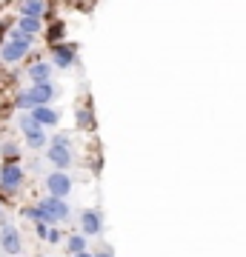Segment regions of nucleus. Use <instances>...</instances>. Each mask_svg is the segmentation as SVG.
Returning <instances> with one entry per match:
<instances>
[{
	"label": "nucleus",
	"instance_id": "nucleus-4",
	"mask_svg": "<svg viewBox=\"0 0 246 257\" xmlns=\"http://www.w3.org/2000/svg\"><path fill=\"white\" fill-rule=\"evenodd\" d=\"M37 206H40V211H43V223H49V226H60V223H66L69 217H72V206H69L66 200H60V197L43 194V197L37 200Z\"/></svg>",
	"mask_w": 246,
	"mask_h": 257
},
{
	"label": "nucleus",
	"instance_id": "nucleus-24",
	"mask_svg": "<svg viewBox=\"0 0 246 257\" xmlns=\"http://www.w3.org/2000/svg\"><path fill=\"white\" fill-rule=\"evenodd\" d=\"M26 169H29V172H40V169H43V163H40V160L35 157V160H29V166H26Z\"/></svg>",
	"mask_w": 246,
	"mask_h": 257
},
{
	"label": "nucleus",
	"instance_id": "nucleus-25",
	"mask_svg": "<svg viewBox=\"0 0 246 257\" xmlns=\"http://www.w3.org/2000/svg\"><path fill=\"white\" fill-rule=\"evenodd\" d=\"M95 257H115V254H112V248H103V251H95Z\"/></svg>",
	"mask_w": 246,
	"mask_h": 257
},
{
	"label": "nucleus",
	"instance_id": "nucleus-13",
	"mask_svg": "<svg viewBox=\"0 0 246 257\" xmlns=\"http://www.w3.org/2000/svg\"><path fill=\"white\" fill-rule=\"evenodd\" d=\"M0 157H3V163H20L23 149L18 140H0Z\"/></svg>",
	"mask_w": 246,
	"mask_h": 257
},
{
	"label": "nucleus",
	"instance_id": "nucleus-23",
	"mask_svg": "<svg viewBox=\"0 0 246 257\" xmlns=\"http://www.w3.org/2000/svg\"><path fill=\"white\" fill-rule=\"evenodd\" d=\"M69 3H74V6H77V9H83V12H89L95 0H69Z\"/></svg>",
	"mask_w": 246,
	"mask_h": 257
},
{
	"label": "nucleus",
	"instance_id": "nucleus-22",
	"mask_svg": "<svg viewBox=\"0 0 246 257\" xmlns=\"http://www.w3.org/2000/svg\"><path fill=\"white\" fill-rule=\"evenodd\" d=\"M49 231H52V226H49V223H35V237L37 240H43V243H46Z\"/></svg>",
	"mask_w": 246,
	"mask_h": 257
},
{
	"label": "nucleus",
	"instance_id": "nucleus-18",
	"mask_svg": "<svg viewBox=\"0 0 246 257\" xmlns=\"http://www.w3.org/2000/svg\"><path fill=\"white\" fill-rule=\"evenodd\" d=\"M15 109L18 111H35L37 109V103H35V97H32V92H18L15 94Z\"/></svg>",
	"mask_w": 246,
	"mask_h": 257
},
{
	"label": "nucleus",
	"instance_id": "nucleus-7",
	"mask_svg": "<svg viewBox=\"0 0 246 257\" xmlns=\"http://www.w3.org/2000/svg\"><path fill=\"white\" fill-rule=\"evenodd\" d=\"M74 63H77V46L74 43H57V46H52V66L72 69Z\"/></svg>",
	"mask_w": 246,
	"mask_h": 257
},
{
	"label": "nucleus",
	"instance_id": "nucleus-17",
	"mask_svg": "<svg viewBox=\"0 0 246 257\" xmlns=\"http://www.w3.org/2000/svg\"><path fill=\"white\" fill-rule=\"evenodd\" d=\"M63 37H66V23H63V20H55L52 26L46 29V43H49V46L63 43Z\"/></svg>",
	"mask_w": 246,
	"mask_h": 257
},
{
	"label": "nucleus",
	"instance_id": "nucleus-1",
	"mask_svg": "<svg viewBox=\"0 0 246 257\" xmlns=\"http://www.w3.org/2000/svg\"><path fill=\"white\" fill-rule=\"evenodd\" d=\"M32 46H35V37L32 35H23L20 29H9V37L0 46V63H6V66L20 63L32 52Z\"/></svg>",
	"mask_w": 246,
	"mask_h": 257
},
{
	"label": "nucleus",
	"instance_id": "nucleus-10",
	"mask_svg": "<svg viewBox=\"0 0 246 257\" xmlns=\"http://www.w3.org/2000/svg\"><path fill=\"white\" fill-rule=\"evenodd\" d=\"M26 77L32 80V86H35V83H49L52 80V63H49V60H35V63H29Z\"/></svg>",
	"mask_w": 246,
	"mask_h": 257
},
{
	"label": "nucleus",
	"instance_id": "nucleus-12",
	"mask_svg": "<svg viewBox=\"0 0 246 257\" xmlns=\"http://www.w3.org/2000/svg\"><path fill=\"white\" fill-rule=\"evenodd\" d=\"M32 117H35L43 128H55L57 123H60V114H57L52 106H37V109L32 111Z\"/></svg>",
	"mask_w": 246,
	"mask_h": 257
},
{
	"label": "nucleus",
	"instance_id": "nucleus-16",
	"mask_svg": "<svg viewBox=\"0 0 246 257\" xmlns=\"http://www.w3.org/2000/svg\"><path fill=\"white\" fill-rule=\"evenodd\" d=\"M18 128H20V135L23 138H29V135H37L40 132V123H37L35 117H32V111H20V117H18Z\"/></svg>",
	"mask_w": 246,
	"mask_h": 257
},
{
	"label": "nucleus",
	"instance_id": "nucleus-6",
	"mask_svg": "<svg viewBox=\"0 0 246 257\" xmlns=\"http://www.w3.org/2000/svg\"><path fill=\"white\" fill-rule=\"evenodd\" d=\"M0 251L6 257L23 254V234H20V229H15V226H3L0 229Z\"/></svg>",
	"mask_w": 246,
	"mask_h": 257
},
{
	"label": "nucleus",
	"instance_id": "nucleus-27",
	"mask_svg": "<svg viewBox=\"0 0 246 257\" xmlns=\"http://www.w3.org/2000/svg\"><path fill=\"white\" fill-rule=\"evenodd\" d=\"M74 257H95V254H92L89 248H86V251H80V254H74Z\"/></svg>",
	"mask_w": 246,
	"mask_h": 257
},
{
	"label": "nucleus",
	"instance_id": "nucleus-21",
	"mask_svg": "<svg viewBox=\"0 0 246 257\" xmlns=\"http://www.w3.org/2000/svg\"><path fill=\"white\" fill-rule=\"evenodd\" d=\"M63 240H66L63 229H60V226H52V231H49V237H46V243H49V246H60Z\"/></svg>",
	"mask_w": 246,
	"mask_h": 257
},
{
	"label": "nucleus",
	"instance_id": "nucleus-26",
	"mask_svg": "<svg viewBox=\"0 0 246 257\" xmlns=\"http://www.w3.org/2000/svg\"><path fill=\"white\" fill-rule=\"evenodd\" d=\"M6 214V203H3V197H0V217Z\"/></svg>",
	"mask_w": 246,
	"mask_h": 257
},
{
	"label": "nucleus",
	"instance_id": "nucleus-15",
	"mask_svg": "<svg viewBox=\"0 0 246 257\" xmlns=\"http://www.w3.org/2000/svg\"><path fill=\"white\" fill-rule=\"evenodd\" d=\"M12 29H20L23 35H32L35 37L37 32H43V20L40 18H23V15H18V20H15V26Z\"/></svg>",
	"mask_w": 246,
	"mask_h": 257
},
{
	"label": "nucleus",
	"instance_id": "nucleus-20",
	"mask_svg": "<svg viewBox=\"0 0 246 257\" xmlns=\"http://www.w3.org/2000/svg\"><path fill=\"white\" fill-rule=\"evenodd\" d=\"M20 214H23V217H26V220H32V223H43V211H40V206H23V209H20Z\"/></svg>",
	"mask_w": 246,
	"mask_h": 257
},
{
	"label": "nucleus",
	"instance_id": "nucleus-8",
	"mask_svg": "<svg viewBox=\"0 0 246 257\" xmlns=\"http://www.w3.org/2000/svg\"><path fill=\"white\" fill-rule=\"evenodd\" d=\"M80 231L86 237H98L103 231V214L98 209H86L80 211Z\"/></svg>",
	"mask_w": 246,
	"mask_h": 257
},
{
	"label": "nucleus",
	"instance_id": "nucleus-5",
	"mask_svg": "<svg viewBox=\"0 0 246 257\" xmlns=\"http://www.w3.org/2000/svg\"><path fill=\"white\" fill-rule=\"evenodd\" d=\"M43 189L49 197H60V200H66L69 194H72L74 189V177L69 175V172H49V175L43 177Z\"/></svg>",
	"mask_w": 246,
	"mask_h": 257
},
{
	"label": "nucleus",
	"instance_id": "nucleus-11",
	"mask_svg": "<svg viewBox=\"0 0 246 257\" xmlns=\"http://www.w3.org/2000/svg\"><path fill=\"white\" fill-rule=\"evenodd\" d=\"M20 15L23 18H49L52 15V9H49V3L46 0H23L20 3Z\"/></svg>",
	"mask_w": 246,
	"mask_h": 257
},
{
	"label": "nucleus",
	"instance_id": "nucleus-28",
	"mask_svg": "<svg viewBox=\"0 0 246 257\" xmlns=\"http://www.w3.org/2000/svg\"><path fill=\"white\" fill-rule=\"evenodd\" d=\"M18 257H23V254H18Z\"/></svg>",
	"mask_w": 246,
	"mask_h": 257
},
{
	"label": "nucleus",
	"instance_id": "nucleus-19",
	"mask_svg": "<svg viewBox=\"0 0 246 257\" xmlns=\"http://www.w3.org/2000/svg\"><path fill=\"white\" fill-rule=\"evenodd\" d=\"M77 128H83V132L95 128V114H92V109H86V106L77 109Z\"/></svg>",
	"mask_w": 246,
	"mask_h": 257
},
{
	"label": "nucleus",
	"instance_id": "nucleus-2",
	"mask_svg": "<svg viewBox=\"0 0 246 257\" xmlns=\"http://www.w3.org/2000/svg\"><path fill=\"white\" fill-rule=\"evenodd\" d=\"M46 160L55 166L57 172H69L74 166V149H72V135L57 132L55 138L49 140L46 146Z\"/></svg>",
	"mask_w": 246,
	"mask_h": 257
},
{
	"label": "nucleus",
	"instance_id": "nucleus-29",
	"mask_svg": "<svg viewBox=\"0 0 246 257\" xmlns=\"http://www.w3.org/2000/svg\"><path fill=\"white\" fill-rule=\"evenodd\" d=\"M20 3H23V0H20Z\"/></svg>",
	"mask_w": 246,
	"mask_h": 257
},
{
	"label": "nucleus",
	"instance_id": "nucleus-3",
	"mask_svg": "<svg viewBox=\"0 0 246 257\" xmlns=\"http://www.w3.org/2000/svg\"><path fill=\"white\" fill-rule=\"evenodd\" d=\"M26 186V169L20 163H0V194L15 197Z\"/></svg>",
	"mask_w": 246,
	"mask_h": 257
},
{
	"label": "nucleus",
	"instance_id": "nucleus-14",
	"mask_svg": "<svg viewBox=\"0 0 246 257\" xmlns=\"http://www.w3.org/2000/svg\"><path fill=\"white\" fill-rule=\"evenodd\" d=\"M63 246H66V254L74 257V254H80V251H86V246H89V237H86L83 231H77V234H66Z\"/></svg>",
	"mask_w": 246,
	"mask_h": 257
},
{
	"label": "nucleus",
	"instance_id": "nucleus-9",
	"mask_svg": "<svg viewBox=\"0 0 246 257\" xmlns=\"http://www.w3.org/2000/svg\"><path fill=\"white\" fill-rule=\"evenodd\" d=\"M29 92H32V97H35L37 106H49V103L57 97V86L52 80H49V83H35Z\"/></svg>",
	"mask_w": 246,
	"mask_h": 257
}]
</instances>
